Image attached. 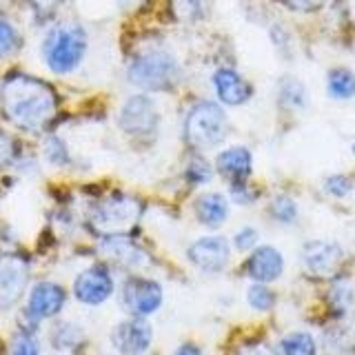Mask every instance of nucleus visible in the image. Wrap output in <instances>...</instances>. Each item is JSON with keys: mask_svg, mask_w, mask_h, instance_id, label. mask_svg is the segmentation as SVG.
I'll return each mask as SVG.
<instances>
[{"mask_svg": "<svg viewBox=\"0 0 355 355\" xmlns=\"http://www.w3.org/2000/svg\"><path fill=\"white\" fill-rule=\"evenodd\" d=\"M103 253L107 258L116 260L129 269H140L149 264V255L144 253L136 242H131L127 236H109L103 240Z\"/></svg>", "mask_w": 355, "mask_h": 355, "instance_id": "4468645a", "label": "nucleus"}, {"mask_svg": "<svg viewBox=\"0 0 355 355\" xmlns=\"http://www.w3.org/2000/svg\"><path fill=\"white\" fill-rule=\"evenodd\" d=\"M282 3L295 11H315L324 5V0H282Z\"/></svg>", "mask_w": 355, "mask_h": 355, "instance_id": "72a5a7b5", "label": "nucleus"}, {"mask_svg": "<svg viewBox=\"0 0 355 355\" xmlns=\"http://www.w3.org/2000/svg\"><path fill=\"white\" fill-rule=\"evenodd\" d=\"M187 178L193 184H202L211 178V171H209V166L202 160H193L191 164H189V169H187Z\"/></svg>", "mask_w": 355, "mask_h": 355, "instance_id": "2f4dec72", "label": "nucleus"}, {"mask_svg": "<svg viewBox=\"0 0 355 355\" xmlns=\"http://www.w3.org/2000/svg\"><path fill=\"white\" fill-rule=\"evenodd\" d=\"M229 242L220 236H209L196 240L189 247V260H191L200 271L218 273L229 262Z\"/></svg>", "mask_w": 355, "mask_h": 355, "instance_id": "1a4fd4ad", "label": "nucleus"}, {"mask_svg": "<svg viewBox=\"0 0 355 355\" xmlns=\"http://www.w3.org/2000/svg\"><path fill=\"white\" fill-rule=\"evenodd\" d=\"M18 44H20L18 31L11 27L7 20H0V58L14 53L18 49Z\"/></svg>", "mask_w": 355, "mask_h": 355, "instance_id": "5701e85b", "label": "nucleus"}, {"mask_svg": "<svg viewBox=\"0 0 355 355\" xmlns=\"http://www.w3.org/2000/svg\"><path fill=\"white\" fill-rule=\"evenodd\" d=\"M211 0H171V11L180 22H196L207 16Z\"/></svg>", "mask_w": 355, "mask_h": 355, "instance_id": "6ab92c4d", "label": "nucleus"}, {"mask_svg": "<svg viewBox=\"0 0 355 355\" xmlns=\"http://www.w3.org/2000/svg\"><path fill=\"white\" fill-rule=\"evenodd\" d=\"M142 214V207L136 198L129 196H114L98 202L92 214H89V225L100 236H125L127 231L136 227Z\"/></svg>", "mask_w": 355, "mask_h": 355, "instance_id": "7ed1b4c3", "label": "nucleus"}, {"mask_svg": "<svg viewBox=\"0 0 355 355\" xmlns=\"http://www.w3.org/2000/svg\"><path fill=\"white\" fill-rule=\"evenodd\" d=\"M247 297H249V304L253 309H258V311H269L273 306V302H275V295L264 284H253L249 288Z\"/></svg>", "mask_w": 355, "mask_h": 355, "instance_id": "b1692460", "label": "nucleus"}, {"mask_svg": "<svg viewBox=\"0 0 355 355\" xmlns=\"http://www.w3.org/2000/svg\"><path fill=\"white\" fill-rule=\"evenodd\" d=\"M38 353H40L38 342L27 331L18 333V336L11 340V355H38Z\"/></svg>", "mask_w": 355, "mask_h": 355, "instance_id": "393cba45", "label": "nucleus"}, {"mask_svg": "<svg viewBox=\"0 0 355 355\" xmlns=\"http://www.w3.org/2000/svg\"><path fill=\"white\" fill-rule=\"evenodd\" d=\"M242 355H255V353H242Z\"/></svg>", "mask_w": 355, "mask_h": 355, "instance_id": "4c0bfd02", "label": "nucleus"}, {"mask_svg": "<svg viewBox=\"0 0 355 355\" xmlns=\"http://www.w3.org/2000/svg\"><path fill=\"white\" fill-rule=\"evenodd\" d=\"M178 76H180L178 62L166 51L142 53L129 67V80L140 89H147V92L169 89L178 80Z\"/></svg>", "mask_w": 355, "mask_h": 355, "instance_id": "20e7f679", "label": "nucleus"}, {"mask_svg": "<svg viewBox=\"0 0 355 355\" xmlns=\"http://www.w3.org/2000/svg\"><path fill=\"white\" fill-rule=\"evenodd\" d=\"M64 288L53 284V282H40L31 288L29 293V304H27V313L33 320H42V318H51L64 306Z\"/></svg>", "mask_w": 355, "mask_h": 355, "instance_id": "ddd939ff", "label": "nucleus"}, {"mask_svg": "<svg viewBox=\"0 0 355 355\" xmlns=\"http://www.w3.org/2000/svg\"><path fill=\"white\" fill-rule=\"evenodd\" d=\"M187 140L198 149H211L227 136V116L216 103H200L189 111Z\"/></svg>", "mask_w": 355, "mask_h": 355, "instance_id": "39448f33", "label": "nucleus"}, {"mask_svg": "<svg viewBox=\"0 0 355 355\" xmlns=\"http://www.w3.org/2000/svg\"><path fill=\"white\" fill-rule=\"evenodd\" d=\"M11 158H14V142L5 133H0V166L9 164Z\"/></svg>", "mask_w": 355, "mask_h": 355, "instance_id": "f704fd0d", "label": "nucleus"}, {"mask_svg": "<svg viewBox=\"0 0 355 355\" xmlns=\"http://www.w3.org/2000/svg\"><path fill=\"white\" fill-rule=\"evenodd\" d=\"M33 7V14H36L40 20L51 18L55 14V9L62 5V0H29Z\"/></svg>", "mask_w": 355, "mask_h": 355, "instance_id": "c756f323", "label": "nucleus"}, {"mask_svg": "<svg viewBox=\"0 0 355 355\" xmlns=\"http://www.w3.org/2000/svg\"><path fill=\"white\" fill-rule=\"evenodd\" d=\"M120 127L129 136H149L158 127V111L147 96L129 98L120 111Z\"/></svg>", "mask_w": 355, "mask_h": 355, "instance_id": "423d86ee", "label": "nucleus"}, {"mask_svg": "<svg viewBox=\"0 0 355 355\" xmlns=\"http://www.w3.org/2000/svg\"><path fill=\"white\" fill-rule=\"evenodd\" d=\"M271 214L275 220L284 222V225H288V222H293L297 218V207L291 198L286 196H277L273 202H271Z\"/></svg>", "mask_w": 355, "mask_h": 355, "instance_id": "4be33fe9", "label": "nucleus"}, {"mask_svg": "<svg viewBox=\"0 0 355 355\" xmlns=\"http://www.w3.org/2000/svg\"><path fill=\"white\" fill-rule=\"evenodd\" d=\"M284 355H315V342L309 333H291L282 340Z\"/></svg>", "mask_w": 355, "mask_h": 355, "instance_id": "412c9836", "label": "nucleus"}, {"mask_svg": "<svg viewBox=\"0 0 355 355\" xmlns=\"http://www.w3.org/2000/svg\"><path fill=\"white\" fill-rule=\"evenodd\" d=\"M87 51V33L76 22L55 25L42 42L44 62L55 73H69L83 62Z\"/></svg>", "mask_w": 355, "mask_h": 355, "instance_id": "f03ea898", "label": "nucleus"}, {"mask_svg": "<svg viewBox=\"0 0 355 355\" xmlns=\"http://www.w3.org/2000/svg\"><path fill=\"white\" fill-rule=\"evenodd\" d=\"M175 355H202V353H200L196 344H182V347L175 351Z\"/></svg>", "mask_w": 355, "mask_h": 355, "instance_id": "c9c22d12", "label": "nucleus"}, {"mask_svg": "<svg viewBox=\"0 0 355 355\" xmlns=\"http://www.w3.org/2000/svg\"><path fill=\"white\" fill-rule=\"evenodd\" d=\"M282 98L288 100L291 105L300 107V105L304 103V89H302V85L295 83V80H286L284 87H282Z\"/></svg>", "mask_w": 355, "mask_h": 355, "instance_id": "7c9ffc66", "label": "nucleus"}, {"mask_svg": "<svg viewBox=\"0 0 355 355\" xmlns=\"http://www.w3.org/2000/svg\"><path fill=\"white\" fill-rule=\"evenodd\" d=\"M0 107L11 125L22 131H42L55 116L53 89L25 73H11L0 85Z\"/></svg>", "mask_w": 355, "mask_h": 355, "instance_id": "f257e3e1", "label": "nucleus"}, {"mask_svg": "<svg viewBox=\"0 0 355 355\" xmlns=\"http://www.w3.org/2000/svg\"><path fill=\"white\" fill-rule=\"evenodd\" d=\"M29 266L20 255H0V302L14 304L27 286Z\"/></svg>", "mask_w": 355, "mask_h": 355, "instance_id": "9d476101", "label": "nucleus"}, {"mask_svg": "<svg viewBox=\"0 0 355 355\" xmlns=\"http://www.w3.org/2000/svg\"><path fill=\"white\" fill-rule=\"evenodd\" d=\"M344 251L340 244L327 242V240H313L304 244L302 251V262L306 266L309 273H313L318 277H329L333 275L342 264Z\"/></svg>", "mask_w": 355, "mask_h": 355, "instance_id": "6e6552de", "label": "nucleus"}, {"mask_svg": "<svg viewBox=\"0 0 355 355\" xmlns=\"http://www.w3.org/2000/svg\"><path fill=\"white\" fill-rule=\"evenodd\" d=\"M255 242H258V231L251 229V227L242 229V231L238 233V236H236V247H238L240 251H249V249H253V247H255Z\"/></svg>", "mask_w": 355, "mask_h": 355, "instance_id": "473e14b6", "label": "nucleus"}, {"mask_svg": "<svg viewBox=\"0 0 355 355\" xmlns=\"http://www.w3.org/2000/svg\"><path fill=\"white\" fill-rule=\"evenodd\" d=\"M122 302L133 315H149L158 311L162 304V288L158 282L144 280V277H131L122 288Z\"/></svg>", "mask_w": 355, "mask_h": 355, "instance_id": "0eeeda50", "label": "nucleus"}, {"mask_svg": "<svg viewBox=\"0 0 355 355\" xmlns=\"http://www.w3.org/2000/svg\"><path fill=\"white\" fill-rule=\"evenodd\" d=\"M73 293L83 304H89V306L103 304L105 300L114 293V280H111L109 271L103 269V266H92V269L83 271L76 277Z\"/></svg>", "mask_w": 355, "mask_h": 355, "instance_id": "9b49d317", "label": "nucleus"}, {"mask_svg": "<svg viewBox=\"0 0 355 355\" xmlns=\"http://www.w3.org/2000/svg\"><path fill=\"white\" fill-rule=\"evenodd\" d=\"M327 191L331 196H336V198H344L349 191H351V180L347 175H331L329 180H327Z\"/></svg>", "mask_w": 355, "mask_h": 355, "instance_id": "c85d7f7f", "label": "nucleus"}, {"mask_svg": "<svg viewBox=\"0 0 355 355\" xmlns=\"http://www.w3.org/2000/svg\"><path fill=\"white\" fill-rule=\"evenodd\" d=\"M136 3H140V0H120V5H122V7H133Z\"/></svg>", "mask_w": 355, "mask_h": 355, "instance_id": "e433bc0d", "label": "nucleus"}, {"mask_svg": "<svg viewBox=\"0 0 355 355\" xmlns=\"http://www.w3.org/2000/svg\"><path fill=\"white\" fill-rule=\"evenodd\" d=\"M111 342L122 355H142L151 344V327L142 318L125 320L111 333Z\"/></svg>", "mask_w": 355, "mask_h": 355, "instance_id": "f8f14e48", "label": "nucleus"}, {"mask_svg": "<svg viewBox=\"0 0 355 355\" xmlns=\"http://www.w3.org/2000/svg\"><path fill=\"white\" fill-rule=\"evenodd\" d=\"M218 169L233 182H244L251 173V153L244 147H233L218 155Z\"/></svg>", "mask_w": 355, "mask_h": 355, "instance_id": "f3484780", "label": "nucleus"}, {"mask_svg": "<svg viewBox=\"0 0 355 355\" xmlns=\"http://www.w3.org/2000/svg\"><path fill=\"white\" fill-rule=\"evenodd\" d=\"M329 94L338 100L355 96V76L349 69H333L329 73Z\"/></svg>", "mask_w": 355, "mask_h": 355, "instance_id": "aec40b11", "label": "nucleus"}, {"mask_svg": "<svg viewBox=\"0 0 355 355\" xmlns=\"http://www.w3.org/2000/svg\"><path fill=\"white\" fill-rule=\"evenodd\" d=\"M331 300H333V304H336L340 311H347L353 302V291H351V286L349 284H338L336 288L331 291Z\"/></svg>", "mask_w": 355, "mask_h": 355, "instance_id": "cd10ccee", "label": "nucleus"}, {"mask_svg": "<svg viewBox=\"0 0 355 355\" xmlns=\"http://www.w3.org/2000/svg\"><path fill=\"white\" fill-rule=\"evenodd\" d=\"M78 340H80V331L71 324H62L58 331L53 333V344L58 349H71Z\"/></svg>", "mask_w": 355, "mask_h": 355, "instance_id": "a878e982", "label": "nucleus"}, {"mask_svg": "<svg viewBox=\"0 0 355 355\" xmlns=\"http://www.w3.org/2000/svg\"><path fill=\"white\" fill-rule=\"evenodd\" d=\"M249 275L253 280L258 282H273L277 277L282 275V269H284V260L277 249L273 247H260L255 249L253 255L249 258Z\"/></svg>", "mask_w": 355, "mask_h": 355, "instance_id": "2eb2a0df", "label": "nucleus"}, {"mask_svg": "<svg viewBox=\"0 0 355 355\" xmlns=\"http://www.w3.org/2000/svg\"><path fill=\"white\" fill-rule=\"evenodd\" d=\"M44 155H47V160L53 162V164H64L67 162V149H64V144L58 138H49L47 140V144H44Z\"/></svg>", "mask_w": 355, "mask_h": 355, "instance_id": "bb28decb", "label": "nucleus"}, {"mask_svg": "<svg viewBox=\"0 0 355 355\" xmlns=\"http://www.w3.org/2000/svg\"><path fill=\"white\" fill-rule=\"evenodd\" d=\"M196 214H198V220L202 222V225L220 227L222 222L227 220V214H229L227 200L220 193H207L196 202Z\"/></svg>", "mask_w": 355, "mask_h": 355, "instance_id": "a211bd4d", "label": "nucleus"}, {"mask_svg": "<svg viewBox=\"0 0 355 355\" xmlns=\"http://www.w3.org/2000/svg\"><path fill=\"white\" fill-rule=\"evenodd\" d=\"M214 83H216V92L225 105H242V103H247L251 96L249 83L242 80V78L231 69H220L214 78Z\"/></svg>", "mask_w": 355, "mask_h": 355, "instance_id": "dca6fc26", "label": "nucleus"}]
</instances>
